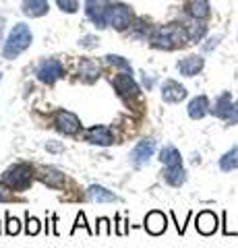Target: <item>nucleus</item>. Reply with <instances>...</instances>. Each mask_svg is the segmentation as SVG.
<instances>
[{
    "label": "nucleus",
    "instance_id": "20",
    "mask_svg": "<svg viewBox=\"0 0 238 248\" xmlns=\"http://www.w3.org/2000/svg\"><path fill=\"white\" fill-rule=\"evenodd\" d=\"M162 164L168 166H182V157H180V151L176 149L174 145H166L159 149V157H158Z\"/></svg>",
    "mask_w": 238,
    "mask_h": 248
},
{
    "label": "nucleus",
    "instance_id": "34",
    "mask_svg": "<svg viewBox=\"0 0 238 248\" xmlns=\"http://www.w3.org/2000/svg\"><path fill=\"white\" fill-rule=\"evenodd\" d=\"M83 48H95L97 46V37H94V35H87V37H83V40L79 42Z\"/></svg>",
    "mask_w": 238,
    "mask_h": 248
},
{
    "label": "nucleus",
    "instance_id": "6",
    "mask_svg": "<svg viewBox=\"0 0 238 248\" xmlns=\"http://www.w3.org/2000/svg\"><path fill=\"white\" fill-rule=\"evenodd\" d=\"M153 153H156V141H153V139H143V141L137 143L135 149L130 151V161H133L135 166H143L153 157Z\"/></svg>",
    "mask_w": 238,
    "mask_h": 248
},
{
    "label": "nucleus",
    "instance_id": "17",
    "mask_svg": "<svg viewBox=\"0 0 238 248\" xmlns=\"http://www.w3.org/2000/svg\"><path fill=\"white\" fill-rule=\"evenodd\" d=\"M89 197L94 199L95 203H118L120 201L112 190L104 188V186H99V184H91L89 186Z\"/></svg>",
    "mask_w": 238,
    "mask_h": 248
},
{
    "label": "nucleus",
    "instance_id": "25",
    "mask_svg": "<svg viewBox=\"0 0 238 248\" xmlns=\"http://www.w3.org/2000/svg\"><path fill=\"white\" fill-rule=\"evenodd\" d=\"M40 232H42V221L37 219V217L27 213V217H25V234L27 236H37Z\"/></svg>",
    "mask_w": 238,
    "mask_h": 248
},
{
    "label": "nucleus",
    "instance_id": "4",
    "mask_svg": "<svg viewBox=\"0 0 238 248\" xmlns=\"http://www.w3.org/2000/svg\"><path fill=\"white\" fill-rule=\"evenodd\" d=\"M133 21V11L127 4H110L106 6V25L114 29H127Z\"/></svg>",
    "mask_w": 238,
    "mask_h": 248
},
{
    "label": "nucleus",
    "instance_id": "11",
    "mask_svg": "<svg viewBox=\"0 0 238 248\" xmlns=\"http://www.w3.org/2000/svg\"><path fill=\"white\" fill-rule=\"evenodd\" d=\"M184 97H187V89H184L180 83L168 79L162 85V99H164V102H168V104H178V102H182Z\"/></svg>",
    "mask_w": 238,
    "mask_h": 248
},
{
    "label": "nucleus",
    "instance_id": "27",
    "mask_svg": "<svg viewBox=\"0 0 238 248\" xmlns=\"http://www.w3.org/2000/svg\"><path fill=\"white\" fill-rule=\"evenodd\" d=\"M21 232V221L17 217H13L11 213H6V234L9 236H17Z\"/></svg>",
    "mask_w": 238,
    "mask_h": 248
},
{
    "label": "nucleus",
    "instance_id": "5",
    "mask_svg": "<svg viewBox=\"0 0 238 248\" xmlns=\"http://www.w3.org/2000/svg\"><path fill=\"white\" fill-rule=\"evenodd\" d=\"M63 75H64V66H63V62H60V60H54V58L44 60L42 64L37 66V79H40L42 83H46V85L56 83Z\"/></svg>",
    "mask_w": 238,
    "mask_h": 248
},
{
    "label": "nucleus",
    "instance_id": "3",
    "mask_svg": "<svg viewBox=\"0 0 238 248\" xmlns=\"http://www.w3.org/2000/svg\"><path fill=\"white\" fill-rule=\"evenodd\" d=\"M33 182V168L29 164H15L2 174V186L11 190L23 192Z\"/></svg>",
    "mask_w": 238,
    "mask_h": 248
},
{
    "label": "nucleus",
    "instance_id": "31",
    "mask_svg": "<svg viewBox=\"0 0 238 248\" xmlns=\"http://www.w3.org/2000/svg\"><path fill=\"white\" fill-rule=\"evenodd\" d=\"M77 228H85L89 236H91V234H95V232L89 228V223H87V219H85V213H83V211H79V215H77V219H75V226H73V230H71L73 234H75V230H77Z\"/></svg>",
    "mask_w": 238,
    "mask_h": 248
},
{
    "label": "nucleus",
    "instance_id": "36",
    "mask_svg": "<svg viewBox=\"0 0 238 248\" xmlns=\"http://www.w3.org/2000/svg\"><path fill=\"white\" fill-rule=\"evenodd\" d=\"M0 79H2V75H0Z\"/></svg>",
    "mask_w": 238,
    "mask_h": 248
},
{
    "label": "nucleus",
    "instance_id": "12",
    "mask_svg": "<svg viewBox=\"0 0 238 248\" xmlns=\"http://www.w3.org/2000/svg\"><path fill=\"white\" fill-rule=\"evenodd\" d=\"M166 226H168V219L162 211H149L145 215V230L149 232L151 236H159L166 232Z\"/></svg>",
    "mask_w": 238,
    "mask_h": 248
},
{
    "label": "nucleus",
    "instance_id": "9",
    "mask_svg": "<svg viewBox=\"0 0 238 248\" xmlns=\"http://www.w3.org/2000/svg\"><path fill=\"white\" fill-rule=\"evenodd\" d=\"M85 141L91 145H99V147H108L114 143V133L108 126H94L85 133Z\"/></svg>",
    "mask_w": 238,
    "mask_h": 248
},
{
    "label": "nucleus",
    "instance_id": "16",
    "mask_svg": "<svg viewBox=\"0 0 238 248\" xmlns=\"http://www.w3.org/2000/svg\"><path fill=\"white\" fill-rule=\"evenodd\" d=\"M21 11H23V15L33 17V19L44 17V15L48 13V0H23Z\"/></svg>",
    "mask_w": 238,
    "mask_h": 248
},
{
    "label": "nucleus",
    "instance_id": "13",
    "mask_svg": "<svg viewBox=\"0 0 238 248\" xmlns=\"http://www.w3.org/2000/svg\"><path fill=\"white\" fill-rule=\"evenodd\" d=\"M178 71H180V75H184V77H195V75H199L203 71V66H205V60L201 58V56H187V58H182V60H178Z\"/></svg>",
    "mask_w": 238,
    "mask_h": 248
},
{
    "label": "nucleus",
    "instance_id": "29",
    "mask_svg": "<svg viewBox=\"0 0 238 248\" xmlns=\"http://www.w3.org/2000/svg\"><path fill=\"white\" fill-rule=\"evenodd\" d=\"M56 4L60 11H64L68 15L77 13V9H79V0H56Z\"/></svg>",
    "mask_w": 238,
    "mask_h": 248
},
{
    "label": "nucleus",
    "instance_id": "2",
    "mask_svg": "<svg viewBox=\"0 0 238 248\" xmlns=\"http://www.w3.org/2000/svg\"><path fill=\"white\" fill-rule=\"evenodd\" d=\"M32 40H33V35H32V31H29V27L23 25V23H17V25L11 29V33L4 42V48H2L4 58H9V60L17 58L21 52H25L29 46H32Z\"/></svg>",
    "mask_w": 238,
    "mask_h": 248
},
{
    "label": "nucleus",
    "instance_id": "32",
    "mask_svg": "<svg viewBox=\"0 0 238 248\" xmlns=\"http://www.w3.org/2000/svg\"><path fill=\"white\" fill-rule=\"evenodd\" d=\"M226 124H238V102H234L232 110H230L228 118H226Z\"/></svg>",
    "mask_w": 238,
    "mask_h": 248
},
{
    "label": "nucleus",
    "instance_id": "7",
    "mask_svg": "<svg viewBox=\"0 0 238 248\" xmlns=\"http://www.w3.org/2000/svg\"><path fill=\"white\" fill-rule=\"evenodd\" d=\"M56 128L63 135H71L73 137V135H77L81 130V122L73 112L60 110V112H56Z\"/></svg>",
    "mask_w": 238,
    "mask_h": 248
},
{
    "label": "nucleus",
    "instance_id": "35",
    "mask_svg": "<svg viewBox=\"0 0 238 248\" xmlns=\"http://www.w3.org/2000/svg\"><path fill=\"white\" fill-rule=\"evenodd\" d=\"M46 149H48V151H63L64 147H60V145H54V143H48V145H46Z\"/></svg>",
    "mask_w": 238,
    "mask_h": 248
},
{
    "label": "nucleus",
    "instance_id": "10",
    "mask_svg": "<svg viewBox=\"0 0 238 248\" xmlns=\"http://www.w3.org/2000/svg\"><path fill=\"white\" fill-rule=\"evenodd\" d=\"M195 226H197L199 234H203V236L216 234V230H218V215L213 211H201L197 215V219H195Z\"/></svg>",
    "mask_w": 238,
    "mask_h": 248
},
{
    "label": "nucleus",
    "instance_id": "14",
    "mask_svg": "<svg viewBox=\"0 0 238 248\" xmlns=\"http://www.w3.org/2000/svg\"><path fill=\"white\" fill-rule=\"evenodd\" d=\"M97 77H99V66H97V62L94 60H81L79 62V79L83 83H95L97 81Z\"/></svg>",
    "mask_w": 238,
    "mask_h": 248
},
{
    "label": "nucleus",
    "instance_id": "18",
    "mask_svg": "<svg viewBox=\"0 0 238 248\" xmlns=\"http://www.w3.org/2000/svg\"><path fill=\"white\" fill-rule=\"evenodd\" d=\"M40 180L44 184H48L50 188H63L64 184V176L54 168H42L40 170Z\"/></svg>",
    "mask_w": 238,
    "mask_h": 248
},
{
    "label": "nucleus",
    "instance_id": "30",
    "mask_svg": "<svg viewBox=\"0 0 238 248\" xmlns=\"http://www.w3.org/2000/svg\"><path fill=\"white\" fill-rule=\"evenodd\" d=\"M95 234H99V236H110L112 234V228H110V219H108V217H99V219H97Z\"/></svg>",
    "mask_w": 238,
    "mask_h": 248
},
{
    "label": "nucleus",
    "instance_id": "23",
    "mask_svg": "<svg viewBox=\"0 0 238 248\" xmlns=\"http://www.w3.org/2000/svg\"><path fill=\"white\" fill-rule=\"evenodd\" d=\"M220 170L222 172H232V170H238V145L232 147V149L226 151L220 157Z\"/></svg>",
    "mask_w": 238,
    "mask_h": 248
},
{
    "label": "nucleus",
    "instance_id": "21",
    "mask_svg": "<svg viewBox=\"0 0 238 248\" xmlns=\"http://www.w3.org/2000/svg\"><path fill=\"white\" fill-rule=\"evenodd\" d=\"M87 17L97 27H106V9L99 4V0H87Z\"/></svg>",
    "mask_w": 238,
    "mask_h": 248
},
{
    "label": "nucleus",
    "instance_id": "28",
    "mask_svg": "<svg viewBox=\"0 0 238 248\" xmlns=\"http://www.w3.org/2000/svg\"><path fill=\"white\" fill-rule=\"evenodd\" d=\"M106 62H108V64L118 66V68H125L127 73H130V64L122 56H116V54H108V56H106Z\"/></svg>",
    "mask_w": 238,
    "mask_h": 248
},
{
    "label": "nucleus",
    "instance_id": "19",
    "mask_svg": "<svg viewBox=\"0 0 238 248\" xmlns=\"http://www.w3.org/2000/svg\"><path fill=\"white\" fill-rule=\"evenodd\" d=\"M232 106H234L232 95H230V93H222V95L218 97L216 106L211 108V114L218 116V118H222V120H226L228 114H230V110H232Z\"/></svg>",
    "mask_w": 238,
    "mask_h": 248
},
{
    "label": "nucleus",
    "instance_id": "1",
    "mask_svg": "<svg viewBox=\"0 0 238 248\" xmlns=\"http://www.w3.org/2000/svg\"><path fill=\"white\" fill-rule=\"evenodd\" d=\"M149 40H151L153 48H162V50H176V48H182V46H187L190 42L187 29L176 25V23L153 29Z\"/></svg>",
    "mask_w": 238,
    "mask_h": 248
},
{
    "label": "nucleus",
    "instance_id": "33",
    "mask_svg": "<svg viewBox=\"0 0 238 248\" xmlns=\"http://www.w3.org/2000/svg\"><path fill=\"white\" fill-rule=\"evenodd\" d=\"M116 221H118V223H116V234H118V236H125L127 232H128V228H127V223H128V221L120 219V215H116Z\"/></svg>",
    "mask_w": 238,
    "mask_h": 248
},
{
    "label": "nucleus",
    "instance_id": "24",
    "mask_svg": "<svg viewBox=\"0 0 238 248\" xmlns=\"http://www.w3.org/2000/svg\"><path fill=\"white\" fill-rule=\"evenodd\" d=\"M189 13L193 15L195 19H207L209 17V2H207V0H190Z\"/></svg>",
    "mask_w": 238,
    "mask_h": 248
},
{
    "label": "nucleus",
    "instance_id": "22",
    "mask_svg": "<svg viewBox=\"0 0 238 248\" xmlns=\"http://www.w3.org/2000/svg\"><path fill=\"white\" fill-rule=\"evenodd\" d=\"M164 180L170 186H182L187 180V172H184L182 166H168L164 170Z\"/></svg>",
    "mask_w": 238,
    "mask_h": 248
},
{
    "label": "nucleus",
    "instance_id": "26",
    "mask_svg": "<svg viewBox=\"0 0 238 248\" xmlns=\"http://www.w3.org/2000/svg\"><path fill=\"white\" fill-rule=\"evenodd\" d=\"M187 33H189V40L190 42H199L205 35V25H201V23H195V25L187 27Z\"/></svg>",
    "mask_w": 238,
    "mask_h": 248
},
{
    "label": "nucleus",
    "instance_id": "15",
    "mask_svg": "<svg viewBox=\"0 0 238 248\" xmlns=\"http://www.w3.org/2000/svg\"><path fill=\"white\" fill-rule=\"evenodd\" d=\"M187 112H189V116L193 120H201L203 116L209 112V99H207L205 95H197L195 99H190L189 102Z\"/></svg>",
    "mask_w": 238,
    "mask_h": 248
},
{
    "label": "nucleus",
    "instance_id": "8",
    "mask_svg": "<svg viewBox=\"0 0 238 248\" xmlns=\"http://www.w3.org/2000/svg\"><path fill=\"white\" fill-rule=\"evenodd\" d=\"M114 89L118 91V95L122 97H137L139 95V87H137V83L133 81V77H130V73H125V75H116L114 77Z\"/></svg>",
    "mask_w": 238,
    "mask_h": 248
}]
</instances>
